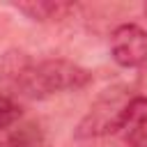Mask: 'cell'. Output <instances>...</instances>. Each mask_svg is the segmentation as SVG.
Here are the masks:
<instances>
[{"label":"cell","mask_w":147,"mask_h":147,"mask_svg":"<svg viewBox=\"0 0 147 147\" xmlns=\"http://www.w3.org/2000/svg\"><path fill=\"white\" fill-rule=\"evenodd\" d=\"M11 83L28 99H48L53 94L87 87L92 83V74L71 60L55 57V60L28 62Z\"/></svg>","instance_id":"6da1fadb"},{"label":"cell","mask_w":147,"mask_h":147,"mask_svg":"<svg viewBox=\"0 0 147 147\" xmlns=\"http://www.w3.org/2000/svg\"><path fill=\"white\" fill-rule=\"evenodd\" d=\"M133 96L124 87L106 90L85 113V117L76 126V138H101L108 133H119L126 106Z\"/></svg>","instance_id":"7a4b0ae2"},{"label":"cell","mask_w":147,"mask_h":147,"mask_svg":"<svg viewBox=\"0 0 147 147\" xmlns=\"http://www.w3.org/2000/svg\"><path fill=\"white\" fill-rule=\"evenodd\" d=\"M110 55L119 67H140L147 62V30L136 23H124L110 34Z\"/></svg>","instance_id":"3957f363"},{"label":"cell","mask_w":147,"mask_h":147,"mask_svg":"<svg viewBox=\"0 0 147 147\" xmlns=\"http://www.w3.org/2000/svg\"><path fill=\"white\" fill-rule=\"evenodd\" d=\"M119 133L131 147H147V96H133L129 101Z\"/></svg>","instance_id":"277c9868"},{"label":"cell","mask_w":147,"mask_h":147,"mask_svg":"<svg viewBox=\"0 0 147 147\" xmlns=\"http://www.w3.org/2000/svg\"><path fill=\"white\" fill-rule=\"evenodd\" d=\"M14 9H18L32 21H57L64 18L69 11H74V5L60 0H32V2H16Z\"/></svg>","instance_id":"5b68a950"},{"label":"cell","mask_w":147,"mask_h":147,"mask_svg":"<svg viewBox=\"0 0 147 147\" xmlns=\"http://www.w3.org/2000/svg\"><path fill=\"white\" fill-rule=\"evenodd\" d=\"M23 115V108L21 103L9 94V92H2L0 90V131H7L11 129Z\"/></svg>","instance_id":"8992f818"},{"label":"cell","mask_w":147,"mask_h":147,"mask_svg":"<svg viewBox=\"0 0 147 147\" xmlns=\"http://www.w3.org/2000/svg\"><path fill=\"white\" fill-rule=\"evenodd\" d=\"M0 147H18L14 142V138H7V140H0Z\"/></svg>","instance_id":"52a82bcc"},{"label":"cell","mask_w":147,"mask_h":147,"mask_svg":"<svg viewBox=\"0 0 147 147\" xmlns=\"http://www.w3.org/2000/svg\"><path fill=\"white\" fill-rule=\"evenodd\" d=\"M145 14H147V5H145Z\"/></svg>","instance_id":"ba28073f"}]
</instances>
